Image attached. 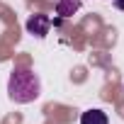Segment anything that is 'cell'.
I'll list each match as a JSON object with an SVG mask.
<instances>
[{
	"instance_id": "cell-1",
	"label": "cell",
	"mask_w": 124,
	"mask_h": 124,
	"mask_svg": "<svg viewBox=\"0 0 124 124\" xmlns=\"http://www.w3.org/2000/svg\"><path fill=\"white\" fill-rule=\"evenodd\" d=\"M39 93H41V83H39L37 73H32L29 68H15L10 73V80H8L10 100L27 105V102H34L39 97Z\"/></svg>"
},
{
	"instance_id": "cell-2",
	"label": "cell",
	"mask_w": 124,
	"mask_h": 124,
	"mask_svg": "<svg viewBox=\"0 0 124 124\" xmlns=\"http://www.w3.org/2000/svg\"><path fill=\"white\" fill-rule=\"evenodd\" d=\"M49 27H51V20L46 15H32L27 20V32L34 34V37H39V39L49 34Z\"/></svg>"
},
{
	"instance_id": "cell-3",
	"label": "cell",
	"mask_w": 124,
	"mask_h": 124,
	"mask_svg": "<svg viewBox=\"0 0 124 124\" xmlns=\"http://www.w3.org/2000/svg\"><path fill=\"white\" fill-rule=\"evenodd\" d=\"M80 124H109V119L102 109H88L80 114Z\"/></svg>"
}]
</instances>
